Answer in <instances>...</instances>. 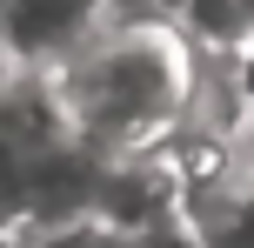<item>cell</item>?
Returning a JSON list of instances; mask_svg holds the SVG:
<instances>
[{
    "label": "cell",
    "mask_w": 254,
    "mask_h": 248,
    "mask_svg": "<svg viewBox=\"0 0 254 248\" xmlns=\"http://www.w3.org/2000/svg\"><path fill=\"white\" fill-rule=\"evenodd\" d=\"M40 74L74 148H87L94 161H140L161 155V141L188 121L201 54L174 20L107 0V13Z\"/></svg>",
    "instance_id": "6da1fadb"
}]
</instances>
